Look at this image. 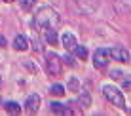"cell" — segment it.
<instances>
[{"label": "cell", "instance_id": "cell-1", "mask_svg": "<svg viewBox=\"0 0 131 116\" xmlns=\"http://www.w3.org/2000/svg\"><path fill=\"white\" fill-rule=\"evenodd\" d=\"M59 13L53 8H42L36 13V25L40 29H57L59 27Z\"/></svg>", "mask_w": 131, "mask_h": 116}, {"label": "cell", "instance_id": "cell-2", "mask_svg": "<svg viewBox=\"0 0 131 116\" xmlns=\"http://www.w3.org/2000/svg\"><path fill=\"white\" fill-rule=\"evenodd\" d=\"M103 95H105L112 105L120 107L122 110H127V107H125V99H124V95H122V91L118 90V88H114V86H105V88H103Z\"/></svg>", "mask_w": 131, "mask_h": 116}, {"label": "cell", "instance_id": "cell-3", "mask_svg": "<svg viewBox=\"0 0 131 116\" xmlns=\"http://www.w3.org/2000/svg\"><path fill=\"white\" fill-rule=\"evenodd\" d=\"M46 69L51 76H61L63 74V59L57 53L53 51H48L46 53Z\"/></svg>", "mask_w": 131, "mask_h": 116}, {"label": "cell", "instance_id": "cell-4", "mask_svg": "<svg viewBox=\"0 0 131 116\" xmlns=\"http://www.w3.org/2000/svg\"><path fill=\"white\" fill-rule=\"evenodd\" d=\"M108 61H110V50L108 48H99L93 55V65L95 69H106Z\"/></svg>", "mask_w": 131, "mask_h": 116}, {"label": "cell", "instance_id": "cell-5", "mask_svg": "<svg viewBox=\"0 0 131 116\" xmlns=\"http://www.w3.org/2000/svg\"><path fill=\"white\" fill-rule=\"evenodd\" d=\"M110 59H116L120 63H129V51L122 46H116L110 50Z\"/></svg>", "mask_w": 131, "mask_h": 116}, {"label": "cell", "instance_id": "cell-6", "mask_svg": "<svg viewBox=\"0 0 131 116\" xmlns=\"http://www.w3.org/2000/svg\"><path fill=\"white\" fill-rule=\"evenodd\" d=\"M40 95L38 93H32V95H29V99H27V103H25V110L29 114H34L36 110H38V107H40Z\"/></svg>", "mask_w": 131, "mask_h": 116}, {"label": "cell", "instance_id": "cell-7", "mask_svg": "<svg viewBox=\"0 0 131 116\" xmlns=\"http://www.w3.org/2000/svg\"><path fill=\"white\" fill-rule=\"evenodd\" d=\"M61 42H63V48H65V50H74V46H76V38H74V34H70V33L63 34Z\"/></svg>", "mask_w": 131, "mask_h": 116}, {"label": "cell", "instance_id": "cell-8", "mask_svg": "<svg viewBox=\"0 0 131 116\" xmlns=\"http://www.w3.org/2000/svg\"><path fill=\"white\" fill-rule=\"evenodd\" d=\"M13 48H15L17 51H25L27 48H29V42H27V38L23 34H17V36L13 38Z\"/></svg>", "mask_w": 131, "mask_h": 116}, {"label": "cell", "instance_id": "cell-9", "mask_svg": "<svg viewBox=\"0 0 131 116\" xmlns=\"http://www.w3.org/2000/svg\"><path fill=\"white\" fill-rule=\"evenodd\" d=\"M44 34H46V42L51 44V46H55L59 42V36H57L55 29H44Z\"/></svg>", "mask_w": 131, "mask_h": 116}, {"label": "cell", "instance_id": "cell-10", "mask_svg": "<svg viewBox=\"0 0 131 116\" xmlns=\"http://www.w3.org/2000/svg\"><path fill=\"white\" fill-rule=\"evenodd\" d=\"M49 110H51V112H57V114H67V112H70V110L67 109L65 105H61V103H49Z\"/></svg>", "mask_w": 131, "mask_h": 116}, {"label": "cell", "instance_id": "cell-11", "mask_svg": "<svg viewBox=\"0 0 131 116\" xmlns=\"http://www.w3.org/2000/svg\"><path fill=\"white\" fill-rule=\"evenodd\" d=\"M89 103H91V99H89V93H88V91H82V95L78 97V105H80V109H88Z\"/></svg>", "mask_w": 131, "mask_h": 116}, {"label": "cell", "instance_id": "cell-12", "mask_svg": "<svg viewBox=\"0 0 131 116\" xmlns=\"http://www.w3.org/2000/svg\"><path fill=\"white\" fill-rule=\"evenodd\" d=\"M74 53H76V57H78V59H88V50H85L84 46H78V44H76L74 46Z\"/></svg>", "mask_w": 131, "mask_h": 116}, {"label": "cell", "instance_id": "cell-13", "mask_svg": "<svg viewBox=\"0 0 131 116\" xmlns=\"http://www.w3.org/2000/svg\"><path fill=\"white\" fill-rule=\"evenodd\" d=\"M4 107H6L8 112H21V105H17L15 101H8Z\"/></svg>", "mask_w": 131, "mask_h": 116}, {"label": "cell", "instance_id": "cell-14", "mask_svg": "<svg viewBox=\"0 0 131 116\" xmlns=\"http://www.w3.org/2000/svg\"><path fill=\"white\" fill-rule=\"evenodd\" d=\"M51 95H55V97H61V95H65V88L61 86V84H55V86H51Z\"/></svg>", "mask_w": 131, "mask_h": 116}, {"label": "cell", "instance_id": "cell-15", "mask_svg": "<svg viewBox=\"0 0 131 116\" xmlns=\"http://www.w3.org/2000/svg\"><path fill=\"white\" fill-rule=\"evenodd\" d=\"M32 6H34V0H21V8H23L25 12L32 10Z\"/></svg>", "mask_w": 131, "mask_h": 116}, {"label": "cell", "instance_id": "cell-16", "mask_svg": "<svg viewBox=\"0 0 131 116\" xmlns=\"http://www.w3.org/2000/svg\"><path fill=\"white\" fill-rule=\"evenodd\" d=\"M63 61H65V63H67V65H70V67H74V61H72V57H70V55H65V57H63Z\"/></svg>", "mask_w": 131, "mask_h": 116}, {"label": "cell", "instance_id": "cell-17", "mask_svg": "<svg viewBox=\"0 0 131 116\" xmlns=\"http://www.w3.org/2000/svg\"><path fill=\"white\" fill-rule=\"evenodd\" d=\"M131 88V82H129V78L127 80H124V90H129Z\"/></svg>", "mask_w": 131, "mask_h": 116}, {"label": "cell", "instance_id": "cell-18", "mask_svg": "<svg viewBox=\"0 0 131 116\" xmlns=\"http://www.w3.org/2000/svg\"><path fill=\"white\" fill-rule=\"evenodd\" d=\"M0 46L6 48V38H4V36H0Z\"/></svg>", "mask_w": 131, "mask_h": 116}, {"label": "cell", "instance_id": "cell-19", "mask_svg": "<svg viewBox=\"0 0 131 116\" xmlns=\"http://www.w3.org/2000/svg\"><path fill=\"white\" fill-rule=\"evenodd\" d=\"M6 2H13V0H6Z\"/></svg>", "mask_w": 131, "mask_h": 116}]
</instances>
